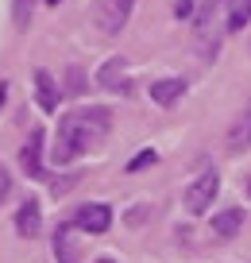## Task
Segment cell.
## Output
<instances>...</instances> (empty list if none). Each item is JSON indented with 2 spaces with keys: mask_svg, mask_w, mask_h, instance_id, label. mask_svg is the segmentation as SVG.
I'll list each match as a JSON object with an SVG mask.
<instances>
[{
  "mask_svg": "<svg viewBox=\"0 0 251 263\" xmlns=\"http://www.w3.org/2000/svg\"><path fill=\"white\" fill-rule=\"evenodd\" d=\"M108 120H112V112L101 108V105L62 116V120H58V132H54V151H50V159H54L58 166L78 163V159L89 151V143H97L108 132Z\"/></svg>",
  "mask_w": 251,
  "mask_h": 263,
  "instance_id": "cell-1",
  "label": "cell"
},
{
  "mask_svg": "<svg viewBox=\"0 0 251 263\" xmlns=\"http://www.w3.org/2000/svg\"><path fill=\"white\" fill-rule=\"evenodd\" d=\"M136 8V0H97L93 4V20L105 35H120L128 27V16Z\"/></svg>",
  "mask_w": 251,
  "mask_h": 263,
  "instance_id": "cell-2",
  "label": "cell"
},
{
  "mask_svg": "<svg viewBox=\"0 0 251 263\" xmlns=\"http://www.w3.org/2000/svg\"><path fill=\"white\" fill-rule=\"evenodd\" d=\"M97 85L108 93H131V70H128V58L112 54L108 62H101L97 70Z\"/></svg>",
  "mask_w": 251,
  "mask_h": 263,
  "instance_id": "cell-3",
  "label": "cell"
},
{
  "mask_svg": "<svg viewBox=\"0 0 251 263\" xmlns=\"http://www.w3.org/2000/svg\"><path fill=\"white\" fill-rule=\"evenodd\" d=\"M217 190H220V178H217V171H205L201 178L194 182V186L186 190V209L189 213H209L213 209V197H217Z\"/></svg>",
  "mask_w": 251,
  "mask_h": 263,
  "instance_id": "cell-4",
  "label": "cell"
},
{
  "mask_svg": "<svg viewBox=\"0 0 251 263\" xmlns=\"http://www.w3.org/2000/svg\"><path fill=\"white\" fill-rule=\"evenodd\" d=\"M73 229L78 232H108V224H112V209L105 205V201H89V205H81L78 213H73Z\"/></svg>",
  "mask_w": 251,
  "mask_h": 263,
  "instance_id": "cell-5",
  "label": "cell"
},
{
  "mask_svg": "<svg viewBox=\"0 0 251 263\" xmlns=\"http://www.w3.org/2000/svg\"><path fill=\"white\" fill-rule=\"evenodd\" d=\"M20 166H24L27 178H43V132L35 128L27 136V143L20 147Z\"/></svg>",
  "mask_w": 251,
  "mask_h": 263,
  "instance_id": "cell-6",
  "label": "cell"
},
{
  "mask_svg": "<svg viewBox=\"0 0 251 263\" xmlns=\"http://www.w3.org/2000/svg\"><path fill=\"white\" fill-rule=\"evenodd\" d=\"M39 229H43V213H39V197H27L24 205H20V213H16V232L20 236H39Z\"/></svg>",
  "mask_w": 251,
  "mask_h": 263,
  "instance_id": "cell-7",
  "label": "cell"
},
{
  "mask_svg": "<svg viewBox=\"0 0 251 263\" xmlns=\"http://www.w3.org/2000/svg\"><path fill=\"white\" fill-rule=\"evenodd\" d=\"M247 147H251V105L243 108V112L236 116V124L228 128V151H232V155H243Z\"/></svg>",
  "mask_w": 251,
  "mask_h": 263,
  "instance_id": "cell-8",
  "label": "cell"
},
{
  "mask_svg": "<svg viewBox=\"0 0 251 263\" xmlns=\"http://www.w3.org/2000/svg\"><path fill=\"white\" fill-rule=\"evenodd\" d=\"M182 93H186V78H159V82H151V101L162 108H170Z\"/></svg>",
  "mask_w": 251,
  "mask_h": 263,
  "instance_id": "cell-9",
  "label": "cell"
},
{
  "mask_svg": "<svg viewBox=\"0 0 251 263\" xmlns=\"http://www.w3.org/2000/svg\"><path fill=\"white\" fill-rule=\"evenodd\" d=\"M209 229H213L217 240H232L236 232L243 229V209H220V213L209 221Z\"/></svg>",
  "mask_w": 251,
  "mask_h": 263,
  "instance_id": "cell-10",
  "label": "cell"
},
{
  "mask_svg": "<svg viewBox=\"0 0 251 263\" xmlns=\"http://www.w3.org/2000/svg\"><path fill=\"white\" fill-rule=\"evenodd\" d=\"M73 232L78 229L70 221L54 229V259L58 263H78V240H73Z\"/></svg>",
  "mask_w": 251,
  "mask_h": 263,
  "instance_id": "cell-11",
  "label": "cell"
},
{
  "mask_svg": "<svg viewBox=\"0 0 251 263\" xmlns=\"http://www.w3.org/2000/svg\"><path fill=\"white\" fill-rule=\"evenodd\" d=\"M35 93H39V108H43V112H54V108H58L62 89H58V82L47 74V70H35Z\"/></svg>",
  "mask_w": 251,
  "mask_h": 263,
  "instance_id": "cell-12",
  "label": "cell"
},
{
  "mask_svg": "<svg viewBox=\"0 0 251 263\" xmlns=\"http://www.w3.org/2000/svg\"><path fill=\"white\" fill-rule=\"evenodd\" d=\"M251 24V0H228V31H243Z\"/></svg>",
  "mask_w": 251,
  "mask_h": 263,
  "instance_id": "cell-13",
  "label": "cell"
},
{
  "mask_svg": "<svg viewBox=\"0 0 251 263\" xmlns=\"http://www.w3.org/2000/svg\"><path fill=\"white\" fill-rule=\"evenodd\" d=\"M155 159H159V151H155V147H143V151H136V159L128 163V174H139V171H147V166H151Z\"/></svg>",
  "mask_w": 251,
  "mask_h": 263,
  "instance_id": "cell-14",
  "label": "cell"
},
{
  "mask_svg": "<svg viewBox=\"0 0 251 263\" xmlns=\"http://www.w3.org/2000/svg\"><path fill=\"white\" fill-rule=\"evenodd\" d=\"M73 182H78V174H66V178H54V186H50V194H54V197L70 194V190H73Z\"/></svg>",
  "mask_w": 251,
  "mask_h": 263,
  "instance_id": "cell-15",
  "label": "cell"
},
{
  "mask_svg": "<svg viewBox=\"0 0 251 263\" xmlns=\"http://www.w3.org/2000/svg\"><path fill=\"white\" fill-rule=\"evenodd\" d=\"M12 12H16V24H24L31 16V0H12Z\"/></svg>",
  "mask_w": 251,
  "mask_h": 263,
  "instance_id": "cell-16",
  "label": "cell"
},
{
  "mask_svg": "<svg viewBox=\"0 0 251 263\" xmlns=\"http://www.w3.org/2000/svg\"><path fill=\"white\" fill-rule=\"evenodd\" d=\"M174 16H178V20H189V16H194V0H178V4H174Z\"/></svg>",
  "mask_w": 251,
  "mask_h": 263,
  "instance_id": "cell-17",
  "label": "cell"
},
{
  "mask_svg": "<svg viewBox=\"0 0 251 263\" xmlns=\"http://www.w3.org/2000/svg\"><path fill=\"white\" fill-rule=\"evenodd\" d=\"M8 190H12V178H8V171H4V166H0V205H4V201H8Z\"/></svg>",
  "mask_w": 251,
  "mask_h": 263,
  "instance_id": "cell-18",
  "label": "cell"
},
{
  "mask_svg": "<svg viewBox=\"0 0 251 263\" xmlns=\"http://www.w3.org/2000/svg\"><path fill=\"white\" fill-rule=\"evenodd\" d=\"M70 93H81V70L70 66Z\"/></svg>",
  "mask_w": 251,
  "mask_h": 263,
  "instance_id": "cell-19",
  "label": "cell"
},
{
  "mask_svg": "<svg viewBox=\"0 0 251 263\" xmlns=\"http://www.w3.org/2000/svg\"><path fill=\"white\" fill-rule=\"evenodd\" d=\"M4 93H8V82H0V105H4Z\"/></svg>",
  "mask_w": 251,
  "mask_h": 263,
  "instance_id": "cell-20",
  "label": "cell"
},
{
  "mask_svg": "<svg viewBox=\"0 0 251 263\" xmlns=\"http://www.w3.org/2000/svg\"><path fill=\"white\" fill-rule=\"evenodd\" d=\"M97 263H116V259H108V255H101V259H97Z\"/></svg>",
  "mask_w": 251,
  "mask_h": 263,
  "instance_id": "cell-21",
  "label": "cell"
},
{
  "mask_svg": "<svg viewBox=\"0 0 251 263\" xmlns=\"http://www.w3.org/2000/svg\"><path fill=\"white\" fill-rule=\"evenodd\" d=\"M47 4H62V0H47Z\"/></svg>",
  "mask_w": 251,
  "mask_h": 263,
  "instance_id": "cell-22",
  "label": "cell"
},
{
  "mask_svg": "<svg viewBox=\"0 0 251 263\" xmlns=\"http://www.w3.org/2000/svg\"><path fill=\"white\" fill-rule=\"evenodd\" d=\"M247 194H251V178H247Z\"/></svg>",
  "mask_w": 251,
  "mask_h": 263,
  "instance_id": "cell-23",
  "label": "cell"
}]
</instances>
